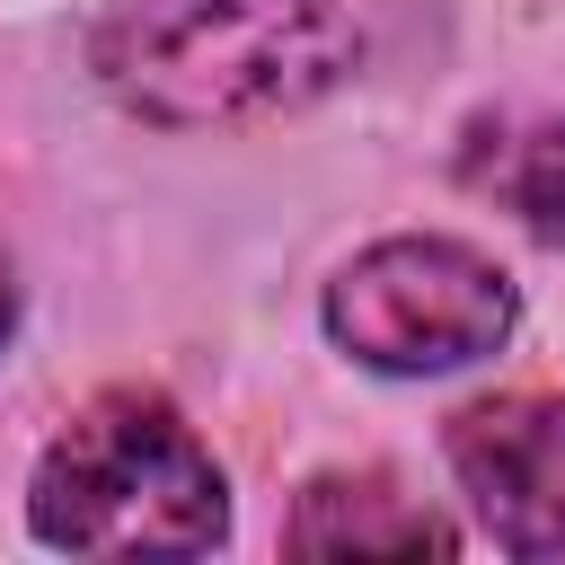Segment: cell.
Here are the masks:
<instances>
[{"instance_id":"1","label":"cell","mask_w":565,"mask_h":565,"mask_svg":"<svg viewBox=\"0 0 565 565\" xmlns=\"http://www.w3.org/2000/svg\"><path fill=\"white\" fill-rule=\"evenodd\" d=\"M106 97L168 132L265 124L353 71L335 0H115L88 35Z\"/></svg>"},{"instance_id":"2","label":"cell","mask_w":565,"mask_h":565,"mask_svg":"<svg viewBox=\"0 0 565 565\" xmlns=\"http://www.w3.org/2000/svg\"><path fill=\"white\" fill-rule=\"evenodd\" d=\"M26 521L62 556H203L230 530V486L159 388H106L44 441Z\"/></svg>"},{"instance_id":"3","label":"cell","mask_w":565,"mask_h":565,"mask_svg":"<svg viewBox=\"0 0 565 565\" xmlns=\"http://www.w3.org/2000/svg\"><path fill=\"white\" fill-rule=\"evenodd\" d=\"M521 327L512 274L459 238H380L327 282V335L388 380L459 371L503 353Z\"/></svg>"},{"instance_id":"4","label":"cell","mask_w":565,"mask_h":565,"mask_svg":"<svg viewBox=\"0 0 565 565\" xmlns=\"http://www.w3.org/2000/svg\"><path fill=\"white\" fill-rule=\"evenodd\" d=\"M450 477L503 556H565V397L512 388L459 406Z\"/></svg>"},{"instance_id":"5","label":"cell","mask_w":565,"mask_h":565,"mask_svg":"<svg viewBox=\"0 0 565 565\" xmlns=\"http://www.w3.org/2000/svg\"><path fill=\"white\" fill-rule=\"evenodd\" d=\"M282 547L291 556H450L459 530L406 494L397 477L380 468H335V477H309L291 521H282Z\"/></svg>"},{"instance_id":"6","label":"cell","mask_w":565,"mask_h":565,"mask_svg":"<svg viewBox=\"0 0 565 565\" xmlns=\"http://www.w3.org/2000/svg\"><path fill=\"white\" fill-rule=\"evenodd\" d=\"M503 194H512V212H521L539 238H565V124H547L539 141H521Z\"/></svg>"},{"instance_id":"7","label":"cell","mask_w":565,"mask_h":565,"mask_svg":"<svg viewBox=\"0 0 565 565\" xmlns=\"http://www.w3.org/2000/svg\"><path fill=\"white\" fill-rule=\"evenodd\" d=\"M9 327H18V274H9V256H0V344H9Z\"/></svg>"}]
</instances>
